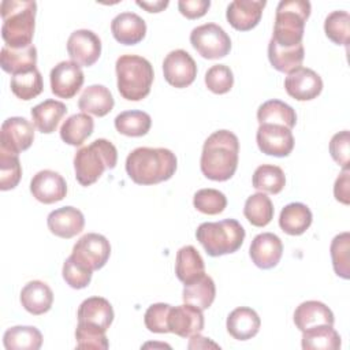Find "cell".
<instances>
[{
	"instance_id": "5b68a950",
	"label": "cell",
	"mask_w": 350,
	"mask_h": 350,
	"mask_svg": "<svg viewBox=\"0 0 350 350\" xmlns=\"http://www.w3.org/2000/svg\"><path fill=\"white\" fill-rule=\"evenodd\" d=\"M118 150L112 142L104 138L81 148L74 156L75 178L82 186L93 185L105 170L115 168Z\"/></svg>"
},
{
	"instance_id": "cb8c5ba5",
	"label": "cell",
	"mask_w": 350,
	"mask_h": 350,
	"mask_svg": "<svg viewBox=\"0 0 350 350\" xmlns=\"http://www.w3.org/2000/svg\"><path fill=\"white\" fill-rule=\"evenodd\" d=\"M19 299L29 313L40 316L52 308L53 293L46 283L41 280H31L22 288Z\"/></svg>"
},
{
	"instance_id": "e0dca14e",
	"label": "cell",
	"mask_w": 350,
	"mask_h": 350,
	"mask_svg": "<svg viewBox=\"0 0 350 350\" xmlns=\"http://www.w3.org/2000/svg\"><path fill=\"white\" fill-rule=\"evenodd\" d=\"M168 329L182 338H191L201 334L204 329L202 310L190 304L171 306L168 314Z\"/></svg>"
},
{
	"instance_id": "44dd1931",
	"label": "cell",
	"mask_w": 350,
	"mask_h": 350,
	"mask_svg": "<svg viewBox=\"0 0 350 350\" xmlns=\"http://www.w3.org/2000/svg\"><path fill=\"white\" fill-rule=\"evenodd\" d=\"M111 31L115 40L123 45H135L146 34L145 21L135 12H120L111 22Z\"/></svg>"
},
{
	"instance_id": "52a82bcc",
	"label": "cell",
	"mask_w": 350,
	"mask_h": 350,
	"mask_svg": "<svg viewBox=\"0 0 350 350\" xmlns=\"http://www.w3.org/2000/svg\"><path fill=\"white\" fill-rule=\"evenodd\" d=\"M197 241L212 257L235 253L243 243L245 228L235 219L201 223L196 231Z\"/></svg>"
},
{
	"instance_id": "2e32d148",
	"label": "cell",
	"mask_w": 350,
	"mask_h": 350,
	"mask_svg": "<svg viewBox=\"0 0 350 350\" xmlns=\"http://www.w3.org/2000/svg\"><path fill=\"white\" fill-rule=\"evenodd\" d=\"M30 191L37 201L42 204H53L66 197L67 183L59 172L42 170L33 176L30 182Z\"/></svg>"
},
{
	"instance_id": "681fc988",
	"label": "cell",
	"mask_w": 350,
	"mask_h": 350,
	"mask_svg": "<svg viewBox=\"0 0 350 350\" xmlns=\"http://www.w3.org/2000/svg\"><path fill=\"white\" fill-rule=\"evenodd\" d=\"M350 133L347 130L336 133L329 142V153L332 159L342 167L349 168V154H350Z\"/></svg>"
},
{
	"instance_id": "83f0119b",
	"label": "cell",
	"mask_w": 350,
	"mask_h": 350,
	"mask_svg": "<svg viewBox=\"0 0 350 350\" xmlns=\"http://www.w3.org/2000/svg\"><path fill=\"white\" fill-rule=\"evenodd\" d=\"M31 119L34 126L45 134L53 133L63 116L67 113V107L57 100H45L31 108Z\"/></svg>"
},
{
	"instance_id": "8992f818",
	"label": "cell",
	"mask_w": 350,
	"mask_h": 350,
	"mask_svg": "<svg viewBox=\"0 0 350 350\" xmlns=\"http://www.w3.org/2000/svg\"><path fill=\"white\" fill-rule=\"evenodd\" d=\"M310 15L308 0H282L276 7L273 40L280 46H295L302 44L305 23Z\"/></svg>"
},
{
	"instance_id": "816d5d0a",
	"label": "cell",
	"mask_w": 350,
	"mask_h": 350,
	"mask_svg": "<svg viewBox=\"0 0 350 350\" xmlns=\"http://www.w3.org/2000/svg\"><path fill=\"white\" fill-rule=\"evenodd\" d=\"M334 196L335 198L347 205L350 202V170L343 168L340 175L336 178L334 185Z\"/></svg>"
},
{
	"instance_id": "7a4b0ae2",
	"label": "cell",
	"mask_w": 350,
	"mask_h": 350,
	"mask_svg": "<svg viewBox=\"0 0 350 350\" xmlns=\"http://www.w3.org/2000/svg\"><path fill=\"white\" fill-rule=\"evenodd\" d=\"M176 171V156L165 148L141 146L129 153L126 172L137 185H156L168 180Z\"/></svg>"
},
{
	"instance_id": "30bf717a",
	"label": "cell",
	"mask_w": 350,
	"mask_h": 350,
	"mask_svg": "<svg viewBox=\"0 0 350 350\" xmlns=\"http://www.w3.org/2000/svg\"><path fill=\"white\" fill-rule=\"evenodd\" d=\"M34 141V126L25 118L12 116L3 122L0 130V150L19 154Z\"/></svg>"
},
{
	"instance_id": "60d3db41",
	"label": "cell",
	"mask_w": 350,
	"mask_h": 350,
	"mask_svg": "<svg viewBox=\"0 0 350 350\" xmlns=\"http://www.w3.org/2000/svg\"><path fill=\"white\" fill-rule=\"evenodd\" d=\"M325 36L338 45H349L350 41V15L347 11H332L324 21Z\"/></svg>"
},
{
	"instance_id": "e575fe53",
	"label": "cell",
	"mask_w": 350,
	"mask_h": 350,
	"mask_svg": "<svg viewBox=\"0 0 350 350\" xmlns=\"http://www.w3.org/2000/svg\"><path fill=\"white\" fill-rule=\"evenodd\" d=\"M7 350H38L42 345V334L30 325H15L8 328L3 336Z\"/></svg>"
},
{
	"instance_id": "ee69618b",
	"label": "cell",
	"mask_w": 350,
	"mask_h": 350,
	"mask_svg": "<svg viewBox=\"0 0 350 350\" xmlns=\"http://www.w3.org/2000/svg\"><path fill=\"white\" fill-rule=\"evenodd\" d=\"M193 205L201 213L219 215L227 206V198L216 189H201L194 194Z\"/></svg>"
},
{
	"instance_id": "603a6c76",
	"label": "cell",
	"mask_w": 350,
	"mask_h": 350,
	"mask_svg": "<svg viewBox=\"0 0 350 350\" xmlns=\"http://www.w3.org/2000/svg\"><path fill=\"white\" fill-rule=\"evenodd\" d=\"M334 321L332 310L320 301H305L294 312V324L299 331L316 325H334Z\"/></svg>"
},
{
	"instance_id": "f35d334b",
	"label": "cell",
	"mask_w": 350,
	"mask_h": 350,
	"mask_svg": "<svg viewBox=\"0 0 350 350\" xmlns=\"http://www.w3.org/2000/svg\"><path fill=\"white\" fill-rule=\"evenodd\" d=\"M150 126L152 119L144 111H123L115 118V129L127 137H142Z\"/></svg>"
},
{
	"instance_id": "d4e9b609",
	"label": "cell",
	"mask_w": 350,
	"mask_h": 350,
	"mask_svg": "<svg viewBox=\"0 0 350 350\" xmlns=\"http://www.w3.org/2000/svg\"><path fill=\"white\" fill-rule=\"evenodd\" d=\"M261 320L256 310L247 306L234 309L227 317V331L238 340H247L257 335Z\"/></svg>"
},
{
	"instance_id": "ba28073f",
	"label": "cell",
	"mask_w": 350,
	"mask_h": 350,
	"mask_svg": "<svg viewBox=\"0 0 350 350\" xmlns=\"http://www.w3.org/2000/svg\"><path fill=\"white\" fill-rule=\"evenodd\" d=\"M190 44L204 59L209 60L224 57L231 49L230 36L216 23L194 27L190 33Z\"/></svg>"
},
{
	"instance_id": "1f68e13d",
	"label": "cell",
	"mask_w": 350,
	"mask_h": 350,
	"mask_svg": "<svg viewBox=\"0 0 350 350\" xmlns=\"http://www.w3.org/2000/svg\"><path fill=\"white\" fill-rule=\"evenodd\" d=\"M257 120L260 124H279L291 130L297 123V113L284 101L268 100L258 107Z\"/></svg>"
},
{
	"instance_id": "836d02e7",
	"label": "cell",
	"mask_w": 350,
	"mask_h": 350,
	"mask_svg": "<svg viewBox=\"0 0 350 350\" xmlns=\"http://www.w3.org/2000/svg\"><path fill=\"white\" fill-rule=\"evenodd\" d=\"M93 129L94 122L90 115L85 112L74 113L68 116L62 124L60 138L71 146H79L92 135Z\"/></svg>"
},
{
	"instance_id": "4dcf8cb0",
	"label": "cell",
	"mask_w": 350,
	"mask_h": 350,
	"mask_svg": "<svg viewBox=\"0 0 350 350\" xmlns=\"http://www.w3.org/2000/svg\"><path fill=\"white\" fill-rule=\"evenodd\" d=\"M312 220V212L305 204L291 202L282 209L279 226L288 235H301L310 227Z\"/></svg>"
},
{
	"instance_id": "7bdbcfd3",
	"label": "cell",
	"mask_w": 350,
	"mask_h": 350,
	"mask_svg": "<svg viewBox=\"0 0 350 350\" xmlns=\"http://www.w3.org/2000/svg\"><path fill=\"white\" fill-rule=\"evenodd\" d=\"M22 176V167L18 154L0 150V189L3 191L18 186Z\"/></svg>"
},
{
	"instance_id": "bcb514c9",
	"label": "cell",
	"mask_w": 350,
	"mask_h": 350,
	"mask_svg": "<svg viewBox=\"0 0 350 350\" xmlns=\"http://www.w3.org/2000/svg\"><path fill=\"white\" fill-rule=\"evenodd\" d=\"M205 85L215 94H224L234 85V74L226 64H215L205 72Z\"/></svg>"
},
{
	"instance_id": "f907efd6",
	"label": "cell",
	"mask_w": 350,
	"mask_h": 350,
	"mask_svg": "<svg viewBox=\"0 0 350 350\" xmlns=\"http://www.w3.org/2000/svg\"><path fill=\"white\" fill-rule=\"evenodd\" d=\"M211 7L209 0H179L178 8L179 12L187 19H197L206 14Z\"/></svg>"
},
{
	"instance_id": "3957f363",
	"label": "cell",
	"mask_w": 350,
	"mask_h": 350,
	"mask_svg": "<svg viewBox=\"0 0 350 350\" xmlns=\"http://www.w3.org/2000/svg\"><path fill=\"white\" fill-rule=\"evenodd\" d=\"M37 3L33 0H4L0 4L1 37L10 48L33 45Z\"/></svg>"
},
{
	"instance_id": "277c9868",
	"label": "cell",
	"mask_w": 350,
	"mask_h": 350,
	"mask_svg": "<svg viewBox=\"0 0 350 350\" xmlns=\"http://www.w3.org/2000/svg\"><path fill=\"white\" fill-rule=\"evenodd\" d=\"M115 70L118 90L123 98L139 101L149 94L154 78L149 60L138 55H122L116 60Z\"/></svg>"
},
{
	"instance_id": "d590c367",
	"label": "cell",
	"mask_w": 350,
	"mask_h": 350,
	"mask_svg": "<svg viewBox=\"0 0 350 350\" xmlns=\"http://www.w3.org/2000/svg\"><path fill=\"white\" fill-rule=\"evenodd\" d=\"M340 336L332 325H316L302 331V349L305 350H338Z\"/></svg>"
},
{
	"instance_id": "8d00e7d4",
	"label": "cell",
	"mask_w": 350,
	"mask_h": 350,
	"mask_svg": "<svg viewBox=\"0 0 350 350\" xmlns=\"http://www.w3.org/2000/svg\"><path fill=\"white\" fill-rule=\"evenodd\" d=\"M243 215L252 226L265 227L273 217V204L265 193H254L247 197L243 206Z\"/></svg>"
},
{
	"instance_id": "484cf974",
	"label": "cell",
	"mask_w": 350,
	"mask_h": 350,
	"mask_svg": "<svg viewBox=\"0 0 350 350\" xmlns=\"http://www.w3.org/2000/svg\"><path fill=\"white\" fill-rule=\"evenodd\" d=\"M37 64V49L34 45L26 48H10L4 45L0 52L1 68L12 75L27 72L36 68Z\"/></svg>"
},
{
	"instance_id": "f5cc1de1",
	"label": "cell",
	"mask_w": 350,
	"mask_h": 350,
	"mask_svg": "<svg viewBox=\"0 0 350 350\" xmlns=\"http://www.w3.org/2000/svg\"><path fill=\"white\" fill-rule=\"evenodd\" d=\"M137 5L145 8L148 12H160L168 5V0H154V1H135Z\"/></svg>"
},
{
	"instance_id": "8fae6325",
	"label": "cell",
	"mask_w": 350,
	"mask_h": 350,
	"mask_svg": "<svg viewBox=\"0 0 350 350\" xmlns=\"http://www.w3.org/2000/svg\"><path fill=\"white\" fill-rule=\"evenodd\" d=\"M163 74L171 86L182 89L194 82L197 77V64L189 52L175 49L164 57Z\"/></svg>"
},
{
	"instance_id": "b9f144b4",
	"label": "cell",
	"mask_w": 350,
	"mask_h": 350,
	"mask_svg": "<svg viewBox=\"0 0 350 350\" xmlns=\"http://www.w3.org/2000/svg\"><path fill=\"white\" fill-rule=\"evenodd\" d=\"M332 267L338 276L343 279L350 278V234H338L331 242Z\"/></svg>"
},
{
	"instance_id": "d6986e66",
	"label": "cell",
	"mask_w": 350,
	"mask_h": 350,
	"mask_svg": "<svg viewBox=\"0 0 350 350\" xmlns=\"http://www.w3.org/2000/svg\"><path fill=\"white\" fill-rule=\"evenodd\" d=\"M265 5V0H234L227 7L226 18L235 30L247 31L258 25Z\"/></svg>"
},
{
	"instance_id": "9a60e30c",
	"label": "cell",
	"mask_w": 350,
	"mask_h": 350,
	"mask_svg": "<svg viewBox=\"0 0 350 350\" xmlns=\"http://www.w3.org/2000/svg\"><path fill=\"white\" fill-rule=\"evenodd\" d=\"M284 89L294 100L309 101L321 93L323 79L312 68L298 67L286 77Z\"/></svg>"
},
{
	"instance_id": "5bb4252c",
	"label": "cell",
	"mask_w": 350,
	"mask_h": 350,
	"mask_svg": "<svg viewBox=\"0 0 350 350\" xmlns=\"http://www.w3.org/2000/svg\"><path fill=\"white\" fill-rule=\"evenodd\" d=\"M67 52L71 60L77 64L90 67L101 55V40L92 30H75L67 40Z\"/></svg>"
},
{
	"instance_id": "ac0fdd59",
	"label": "cell",
	"mask_w": 350,
	"mask_h": 350,
	"mask_svg": "<svg viewBox=\"0 0 350 350\" xmlns=\"http://www.w3.org/2000/svg\"><path fill=\"white\" fill-rule=\"evenodd\" d=\"M249 254L256 267L271 269L278 265L283 254V243L280 238L272 232H262L253 238Z\"/></svg>"
},
{
	"instance_id": "9c48e42d",
	"label": "cell",
	"mask_w": 350,
	"mask_h": 350,
	"mask_svg": "<svg viewBox=\"0 0 350 350\" xmlns=\"http://www.w3.org/2000/svg\"><path fill=\"white\" fill-rule=\"evenodd\" d=\"M111 254L109 241L96 232H88L82 235L72 247L71 257L89 271L101 269Z\"/></svg>"
},
{
	"instance_id": "6da1fadb",
	"label": "cell",
	"mask_w": 350,
	"mask_h": 350,
	"mask_svg": "<svg viewBox=\"0 0 350 350\" xmlns=\"http://www.w3.org/2000/svg\"><path fill=\"white\" fill-rule=\"evenodd\" d=\"M238 156V137L228 130H217L204 142L200 160L201 172L211 180H228L237 171Z\"/></svg>"
},
{
	"instance_id": "4fadbf2b",
	"label": "cell",
	"mask_w": 350,
	"mask_h": 350,
	"mask_svg": "<svg viewBox=\"0 0 350 350\" xmlns=\"http://www.w3.org/2000/svg\"><path fill=\"white\" fill-rule=\"evenodd\" d=\"M256 141L262 153L275 157H286L294 148L291 130L279 124H260Z\"/></svg>"
},
{
	"instance_id": "ab89813d",
	"label": "cell",
	"mask_w": 350,
	"mask_h": 350,
	"mask_svg": "<svg viewBox=\"0 0 350 350\" xmlns=\"http://www.w3.org/2000/svg\"><path fill=\"white\" fill-rule=\"evenodd\" d=\"M44 89V82L41 72L36 67L31 71L12 75L11 78V90L12 93L25 101H29L37 97Z\"/></svg>"
},
{
	"instance_id": "74e56055",
	"label": "cell",
	"mask_w": 350,
	"mask_h": 350,
	"mask_svg": "<svg viewBox=\"0 0 350 350\" xmlns=\"http://www.w3.org/2000/svg\"><path fill=\"white\" fill-rule=\"evenodd\" d=\"M253 187L261 193L278 194L286 185V176L280 167L273 164L258 165L252 178Z\"/></svg>"
},
{
	"instance_id": "d6a6232c",
	"label": "cell",
	"mask_w": 350,
	"mask_h": 350,
	"mask_svg": "<svg viewBox=\"0 0 350 350\" xmlns=\"http://www.w3.org/2000/svg\"><path fill=\"white\" fill-rule=\"evenodd\" d=\"M215 295H216L215 282L211 276L205 273L198 279L190 283H186L182 293V298L185 304H190L201 310L208 309L213 304Z\"/></svg>"
},
{
	"instance_id": "ffe728a7",
	"label": "cell",
	"mask_w": 350,
	"mask_h": 350,
	"mask_svg": "<svg viewBox=\"0 0 350 350\" xmlns=\"http://www.w3.org/2000/svg\"><path fill=\"white\" fill-rule=\"evenodd\" d=\"M46 224L53 235L70 239L83 230L85 217L79 209L74 206H63L48 215Z\"/></svg>"
},
{
	"instance_id": "7dc6e473",
	"label": "cell",
	"mask_w": 350,
	"mask_h": 350,
	"mask_svg": "<svg viewBox=\"0 0 350 350\" xmlns=\"http://www.w3.org/2000/svg\"><path fill=\"white\" fill-rule=\"evenodd\" d=\"M171 310V305L168 304H153L150 305L144 316V323L145 327L150 332L156 334H167L170 332L168 329V314Z\"/></svg>"
},
{
	"instance_id": "7402d4cb",
	"label": "cell",
	"mask_w": 350,
	"mask_h": 350,
	"mask_svg": "<svg viewBox=\"0 0 350 350\" xmlns=\"http://www.w3.org/2000/svg\"><path fill=\"white\" fill-rule=\"evenodd\" d=\"M77 317L78 323L89 324L107 332L113 321V309L108 299L103 297H90L82 301Z\"/></svg>"
},
{
	"instance_id": "7c38bea8",
	"label": "cell",
	"mask_w": 350,
	"mask_h": 350,
	"mask_svg": "<svg viewBox=\"0 0 350 350\" xmlns=\"http://www.w3.org/2000/svg\"><path fill=\"white\" fill-rule=\"evenodd\" d=\"M51 90L59 98H72L82 88L85 77L79 64L72 60L57 63L49 74Z\"/></svg>"
},
{
	"instance_id": "f1b7e54d",
	"label": "cell",
	"mask_w": 350,
	"mask_h": 350,
	"mask_svg": "<svg viewBox=\"0 0 350 350\" xmlns=\"http://www.w3.org/2000/svg\"><path fill=\"white\" fill-rule=\"evenodd\" d=\"M175 273L182 283H190L205 273V264L198 250L191 246H183L176 253Z\"/></svg>"
},
{
	"instance_id": "f546056e",
	"label": "cell",
	"mask_w": 350,
	"mask_h": 350,
	"mask_svg": "<svg viewBox=\"0 0 350 350\" xmlns=\"http://www.w3.org/2000/svg\"><path fill=\"white\" fill-rule=\"evenodd\" d=\"M305 57L304 45L280 46L273 40L268 42V59L272 67L280 72H291L301 67Z\"/></svg>"
},
{
	"instance_id": "4316f807",
	"label": "cell",
	"mask_w": 350,
	"mask_h": 350,
	"mask_svg": "<svg viewBox=\"0 0 350 350\" xmlns=\"http://www.w3.org/2000/svg\"><path fill=\"white\" fill-rule=\"evenodd\" d=\"M115 105V100L108 88L104 85H90L88 86L79 100L78 107L82 112L90 113L94 116H105L112 111Z\"/></svg>"
},
{
	"instance_id": "c3c4849f",
	"label": "cell",
	"mask_w": 350,
	"mask_h": 350,
	"mask_svg": "<svg viewBox=\"0 0 350 350\" xmlns=\"http://www.w3.org/2000/svg\"><path fill=\"white\" fill-rule=\"evenodd\" d=\"M92 271L78 264L71 256L64 261L62 275L66 283L72 288H85L92 280Z\"/></svg>"
},
{
	"instance_id": "f6af8a7d",
	"label": "cell",
	"mask_w": 350,
	"mask_h": 350,
	"mask_svg": "<svg viewBox=\"0 0 350 350\" xmlns=\"http://www.w3.org/2000/svg\"><path fill=\"white\" fill-rule=\"evenodd\" d=\"M75 340L78 349L107 350L109 347L105 331L83 323H78L77 325Z\"/></svg>"
}]
</instances>
